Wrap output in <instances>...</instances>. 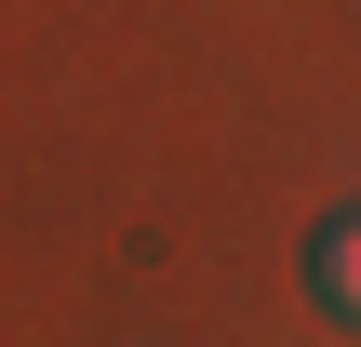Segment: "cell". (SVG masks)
<instances>
[{
  "label": "cell",
  "instance_id": "cell-1",
  "mask_svg": "<svg viewBox=\"0 0 361 347\" xmlns=\"http://www.w3.org/2000/svg\"><path fill=\"white\" fill-rule=\"evenodd\" d=\"M308 294H322L335 321H361V214H335V227L308 241Z\"/></svg>",
  "mask_w": 361,
  "mask_h": 347
}]
</instances>
